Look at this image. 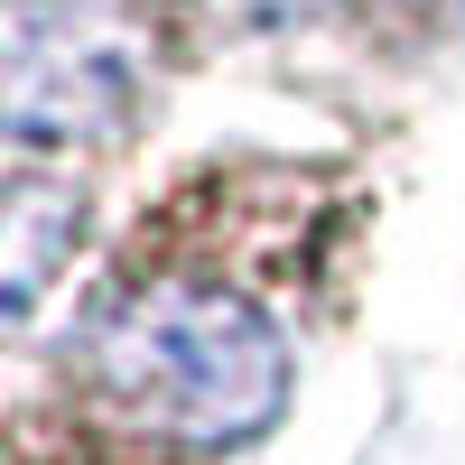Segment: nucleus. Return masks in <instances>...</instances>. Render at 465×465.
I'll use <instances>...</instances> for the list:
<instances>
[{"instance_id":"f257e3e1","label":"nucleus","mask_w":465,"mask_h":465,"mask_svg":"<svg viewBox=\"0 0 465 465\" xmlns=\"http://www.w3.org/2000/svg\"><path fill=\"white\" fill-rule=\"evenodd\" d=\"M94 372L140 429L177 447H242L289 401V344L252 298L159 280L94 326Z\"/></svg>"},{"instance_id":"f03ea898","label":"nucleus","mask_w":465,"mask_h":465,"mask_svg":"<svg viewBox=\"0 0 465 465\" xmlns=\"http://www.w3.org/2000/svg\"><path fill=\"white\" fill-rule=\"evenodd\" d=\"M149 84V37L112 0H0V131L94 140Z\"/></svg>"},{"instance_id":"7ed1b4c3","label":"nucleus","mask_w":465,"mask_h":465,"mask_svg":"<svg viewBox=\"0 0 465 465\" xmlns=\"http://www.w3.org/2000/svg\"><path fill=\"white\" fill-rule=\"evenodd\" d=\"M84 242V196L56 177H0V326H19Z\"/></svg>"},{"instance_id":"20e7f679","label":"nucleus","mask_w":465,"mask_h":465,"mask_svg":"<svg viewBox=\"0 0 465 465\" xmlns=\"http://www.w3.org/2000/svg\"><path fill=\"white\" fill-rule=\"evenodd\" d=\"M214 10L252 19V28H280V19H307V10H326V0H214Z\"/></svg>"}]
</instances>
